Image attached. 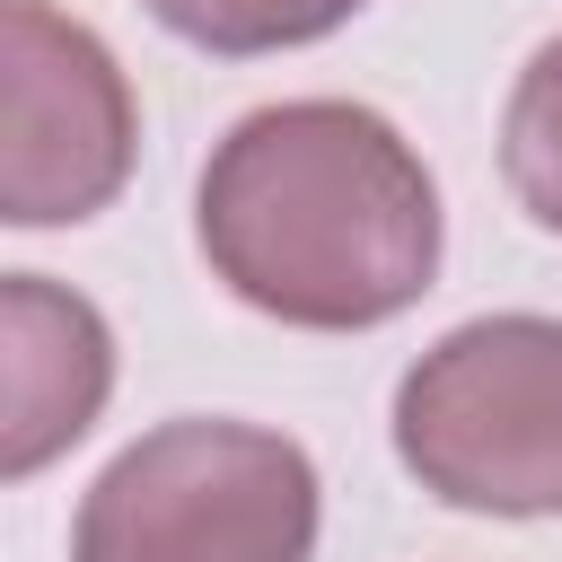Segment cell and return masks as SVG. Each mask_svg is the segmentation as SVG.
Returning a JSON list of instances; mask_svg holds the SVG:
<instances>
[{"mask_svg":"<svg viewBox=\"0 0 562 562\" xmlns=\"http://www.w3.org/2000/svg\"><path fill=\"white\" fill-rule=\"evenodd\" d=\"M395 457L483 518L562 509V316H474L395 386Z\"/></svg>","mask_w":562,"mask_h":562,"instance_id":"3","label":"cell"},{"mask_svg":"<svg viewBox=\"0 0 562 562\" xmlns=\"http://www.w3.org/2000/svg\"><path fill=\"white\" fill-rule=\"evenodd\" d=\"M140 9L202 53H290L334 35L360 0H140Z\"/></svg>","mask_w":562,"mask_h":562,"instance_id":"7","label":"cell"},{"mask_svg":"<svg viewBox=\"0 0 562 562\" xmlns=\"http://www.w3.org/2000/svg\"><path fill=\"white\" fill-rule=\"evenodd\" d=\"M501 176H509L518 211L562 237V35L536 44V61H527L518 88H509V114H501Z\"/></svg>","mask_w":562,"mask_h":562,"instance_id":"6","label":"cell"},{"mask_svg":"<svg viewBox=\"0 0 562 562\" xmlns=\"http://www.w3.org/2000/svg\"><path fill=\"white\" fill-rule=\"evenodd\" d=\"M316 465L255 422H158L79 501L70 562H307Z\"/></svg>","mask_w":562,"mask_h":562,"instance_id":"2","label":"cell"},{"mask_svg":"<svg viewBox=\"0 0 562 562\" xmlns=\"http://www.w3.org/2000/svg\"><path fill=\"white\" fill-rule=\"evenodd\" d=\"M132 79L53 0L0 9V220L61 228L123 193L132 176Z\"/></svg>","mask_w":562,"mask_h":562,"instance_id":"4","label":"cell"},{"mask_svg":"<svg viewBox=\"0 0 562 562\" xmlns=\"http://www.w3.org/2000/svg\"><path fill=\"white\" fill-rule=\"evenodd\" d=\"M193 237L246 307L307 334H360L430 290L439 184L386 114L290 97L211 149Z\"/></svg>","mask_w":562,"mask_h":562,"instance_id":"1","label":"cell"},{"mask_svg":"<svg viewBox=\"0 0 562 562\" xmlns=\"http://www.w3.org/2000/svg\"><path fill=\"white\" fill-rule=\"evenodd\" d=\"M0 334H9V351H0V395H9L0 474H35L44 457H61L97 422V404L114 386V334L79 290H53L44 272H9Z\"/></svg>","mask_w":562,"mask_h":562,"instance_id":"5","label":"cell"}]
</instances>
